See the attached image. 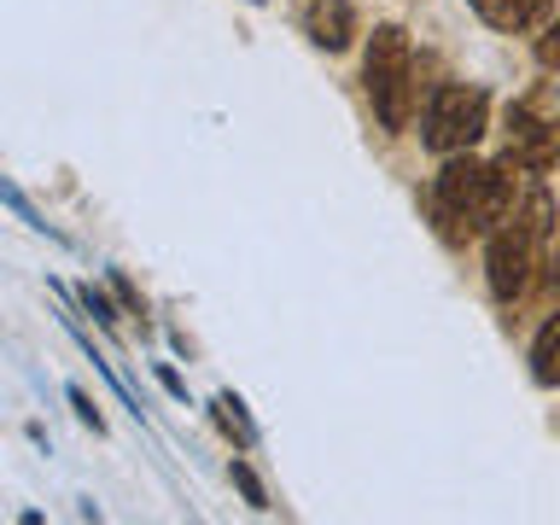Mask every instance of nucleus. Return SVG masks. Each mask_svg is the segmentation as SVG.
Listing matches in <instances>:
<instances>
[{
  "instance_id": "f257e3e1",
  "label": "nucleus",
  "mask_w": 560,
  "mask_h": 525,
  "mask_svg": "<svg viewBox=\"0 0 560 525\" xmlns=\"http://www.w3.org/2000/svg\"><path fill=\"white\" fill-rule=\"evenodd\" d=\"M432 217L444 228V240H472L490 234L514 217V182L502 175V164H479V158L455 152L444 170H438L432 187Z\"/></svg>"
},
{
  "instance_id": "f03ea898",
  "label": "nucleus",
  "mask_w": 560,
  "mask_h": 525,
  "mask_svg": "<svg viewBox=\"0 0 560 525\" xmlns=\"http://www.w3.org/2000/svg\"><path fill=\"white\" fill-rule=\"evenodd\" d=\"M549 228H555V199L542 187L525 192V205L497 228V240H490V292H497L502 304L525 298L542 245H549Z\"/></svg>"
},
{
  "instance_id": "7ed1b4c3",
  "label": "nucleus",
  "mask_w": 560,
  "mask_h": 525,
  "mask_svg": "<svg viewBox=\"0 0 560 525\" xmlns=\"http://www.w3.org/2000/svg\"><path fill=\"white\" fill-rule=\"evenodd\" d=\"M362 82H368V100H374L380 129L385 135L409 129V112H415V52H409V35H402L397 24L374 30L368 59H362Z\"/></svg>"
},
{
  "instance_id": "20e7f679",
  "label": "nucleus",
  "mask_w": 560,
  "mask_h": 525,
  "mask_svg": "<svg viewBox=\"0 0 560 525\" xmlns=\"http://www.w3.org/2000/svg\"><path fill=\"white\" fill-rule=\"evenodd\" d=\"M485 122H490V100H485V88H467V82H444L432 94L427 105V147L432 152H467L472 140L485 135Z\"/></svg>"
},
{
  "instance_id": "39448f33",
  "label": "nucleus",
  "mask_w": 560,
  "mask_h": 525,
  "mask_svg": "<svg viewBox=\"0 0 560 525\" xmlns=\"http://www.w3.org/2000/svg\"><path fill=\"white\" fill-rule=\"evenodd\" d=\"M508 170H555L560 164V117H537L532 105H508V147H502Z\"/></svg>"
},
{
  "instance_id": "423d86ee",
  "label": "nucleus",
  "mask_w": 560,
  "mask_h": 525,
  "mask_svg": "<svg viewBox=\"0 0 560 525\" xmlns=\"http://www.w3.org/2000/svg\"><path fill=\"white\" fill-rule=\"evenodd\" d=\"M350 35H357V12L345 0H315L310 7V42L327 47V52H345Z\"/></svg>"
},
{
  "instance_id": "0eeeda50",
  "label": "nucleus",
  "mask_w": 560,
  "mask_h": 525,
  "mask_svg": "<svg viewBox=\"0 0 560 525\" xmlns=\"http://www.w3.org/2000/svg\"><path fill=\"white\" fill-rule=\"evenodd\" d=\"M542 7H549V0H472V12L485 18L490 30H532L537 18H542Z\"/></svg>"
},
{
  "instance_id": "6e6552de",
  "label": "nucleus",
  "mask_w": 560,
  "mask_h": 525,
  "mask_svg": "<svg viewBox=\"0 0 560 525\" xmlns=\"http://www.w3.org/2000/svg\"><path fill=\"white\" fill-rule=\"evenodd\" d=\"M532 374L542 385H560V315H549L537 332V345H532Z\"/></svg>"
},
{
  "instance_id": "1a4fd4ad",
  "label": "nucleus",
  "mask_w": 560,
  "mask_h": 525,
  "mask_svg": "<svg viewBox=\"0 0 560 525\" xmlns=\"http://www.w3.org/2000/svg\"><path fill=\"white\" fill-rule=\"evenodd\" d=\"M217 427H222L228 438H234L240 450L257 438V432H252V420H245V402H240V397H217Z\"/></svg>"
},
{
  "instance_id": "9d476101",
  "label": "nucleus",
  "mask_w": 560,
  "mask_h": 525,
  "mask_svg": "<svg viewBox=\"0 0 560 525\" xmlns=\"http://www.w3.org/2000/svg\"><path fill=\"white\" fill-rule=\"evenodd\" d=\"M537 65H542V70H560V18L537 35Z\"/></svg>"
},
{
  "instance_id": "9b49d317",
  "label": "nucleus",
  "mask_w": 560,
  "mask_h": 525,
  "mask_svg": "<svg viewBox=\"0 0 560 525\" xmlns=\"http://www.w3.org/2000/svg\"><path fill=\"white\" fill-rule=\"evenodd\" d=\"M234 485L245 490V502H252V508H269V497H262V485H257V472L245 467V462H234Z\"/></svg>"
},
{
  "instance_id": "f8f14e48",
  "label": "nucleus",
  "mask_w": 560,
  "mask_h": 525,
  "mask_svg": "<svg viewBox=\"0 0 560 525\" xmlns=\"http://www.w3.org/2000/svg\"><path fill=\"white\" fill-rule=\"evenodd\" d=\"M88 310H94V315H100V322H117V315H112V304H105V298H100V292H88Z\"/></svg>"
},
{
  "instance_id": "ddd939ff",
  "label": "nucleus",
  "mask_w": 560,
  "mask_h": 525,
  "mask_svg": "<svg viewBox=\"0 0 560 525\" xmlns=\"http://www.w3.org/2000/svg\"><path fill=\"white\" fill-rule=\"evenodd\" d=\"M549 280H555V292H560V240H555V252H549Z\"/></svg>"
}]
</instances>
